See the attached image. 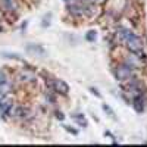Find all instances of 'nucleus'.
Segmentation results:
<instances>
[{"label":"nucleus","mask_w":147,"mask_h":147,"mask_svg":"<svg viewBox=\"0 0 147 147\" xmlns=\"http://www.w3.org/2000/svg\"><path fill=\"white\" fill-rule=\"evenodd\" d=\"M25 50L31 55V56H37V57H44L47 55L46 49L41 44H34V43H28L25 46Z\"/></svg>","instance_id":"20e7f679"},{"label":"nucleus","mask_w":147,"mask_h":147,"mask_svg":"<svg viewBox=\"0 0 147 147\" xmlns=\"http://www.w3.org/2000/svg\"><path fill=\"white\" fill-rule=\"evenodd\" d=\"M132 34H134V32L129 31V30H127V28H119V30L116 31V35L119 37V40H121V41H124V43L129 38Z\"/></svg>","instance_id":"9d476101"},{"label":"nucleus","mask_w":147,"mask_h":147,"mask_svg":"<svg viewBox=\"0 0 147 147\" xmlns=\"http://www.w3.org/2000/svg\"><path fill=\"white\" fill-rule=\"evenodd\" d=\"M18 80L22 82H35V75L31 71H22V72H19Z\"/></svg>","instance_id":"6e6552de"},{"label":"nucleus","mask_w":147,"mask_h":147,"mask_svg":"<svg viewBox=\"0 0 147 147\" xmlns=\"http://www.w3.org/2000/svg\"><path fill=\"white\" fill-rule=\"evenodd\" d=\"M93 3H96V5H102V3H105L106 0H91Z\"/></svg>","instance_id":"aec40b11"},{"label":"nucleus","mask_w":147,"mask_h":147,"mask_svg":"<svg viewBox=\"0 0 147 147\" xmlns=\"http://www.w3.org/2000/svg\"><path fill=\"white\" fill-rule=\"evenodd\" d=\"M0 5H2L3 9L7 10V12H16L18 10L16 0H0Z\"/></svg>","instance_id":"1a4fd4ad"},{"label":"nucleus","mask_w":147,"mask_h":147,"mask_svg":"<svg viewBox=\"0 0 147 147\" xmlns=\"http://www.w3.org/2000/svg\"><path fill=\"white\" fill-rule=\"evenodd\" d=\"M50 19H52V13H47V15L43 18L41 27H43V28H46V27H49V25H50Z\"/></svg>","instance_id":"dca6fc26"},{"label":"nucleus","mask_w":147,"mask_h":147,"mask_svg":"<svg viewBox=\"0 0 147 147\" xmlns=\"http://www.w3.org/2000/svg\"><path fill=\"white\" fill-rule=\"evenodd\" d=\"M3 57H7V59H15V60H22V57L18 55V53H9V52H5L2 53Z\"/></svg>","instance_id":"ddd939ff"},{"label":"nucleus","mask_w":147,"mask_h":147,"mask_svg":"<svg viewBox=\"0 0 147 147\" xmlns=\"http://www.w3.org/2000/svg\"><path fill=\"white\" fill-rule=\"evenodd\" d=\"M5 100V94H2V93H0V105H2V102Z\"/></svg>","instance_id":"412c9836"},{"label":"nucleus","mask_w":147,"mask_h":147,"mask_svg":"<svg viewBox=\"0 0 147 147\" xmlns=\"http://www.w3.org/2000/svg\"><path fill=\"white\" fill-rule=\"evenodd\" d=\"M27 113H28V110L25 109V107H18L16 109V112H15V115L18 116V118H24V116H27Z\"/></svg>","instance_id":"4468645a"},{"label":"nucleus","mask_w":147,"mask_h":147,"mask_svg":"<svg viewBox=\"0 0 147 147\" xmlns=\"http://www.w3.org/2000/svg\"><path fill=\"white\" fill-rule=\"evenodd\" d=\"M53 88H55L56 93L62 94V96H66L69 93V85L63 80H55L53 81Z\"/></svg>","instance_id":"423d86ee"},{"label":"nucleus","mask_w":147,"mask_h":147,"mask_svg":"<svg viewBox=\"0 0 147 147\" xmlns=\"http://www.w3.org/2000/svg\"><path fill=\"white\" fill-rule=\"evenodd\" d=\"M115 77L121 82H125L131 78H136V75H134V68L128 63H122L115 69Z\"/></svg>","instance_id":"f03ea898"},{"label":"nucleus","mask_w":147,"mask_h":147,"mask_svg":"<svg viewBox=\"0 0 147 147\" xmlns=\"http://www.w3.org/2000/svg\"><path fill=\"white\" fill-rule=\"evenodd\" d=\"M102 109H103L105 112H106V115H107L109 118H112V119H116V115H115V110H113L112 107H110L109 105L103 103V105H102Z\"/></svg>","instance_id":"f8f14e48"},{"label":"nucleus","mask_w":147,"mask_h":147,"mask_svg":"<svg viewBox=\"0 0 147 147\" xmlns=\"http://www.w3.org/2000/svg\"><path fill=\"white\" fill-rule=\"evenodd\" d=\"M71 116H72V119L75 121L80 127H82V128L88 127V122H87V119L84 118V115H81V113H74V115H71Z\"/></svg>","instance_id":"9b49d317"},{"label":"nucleus","mask_w":147,"mask_h":147,"mask_svg":"<svg viewBox=\"0 0 147 147\" xmlns=\"http://www.w3.org/2000/svg\"><path fill=\"white\" fill-rule=\"evenodd\" d=\"M90 93H91V94H94L96 97H99V99H102V94H100L99 91H97L96 88H93V87H91V88H90Z\"/></svg>","instance_id":"a211bd4d"},{"label":"nucleus","mask_w":147,"mask_h":147,"mask_svg":"<svg viewBox=\"0 0 147 147\" xmlns=\"http://www.w3.org/2000/svg\"><path fill=\"white\" fill-rule=\"evenodd\" d=\"M97 38V34H96V31H88L87 32V35H85V40H87V41H90V43H93L94 40Z\"/></svg>","instance_id":"2eb2a0df"},{"label":"nucleus","mask_w":147,"mask_h":147,"mask_svg":"<svg viewBox=\"0 0 147 147\" xmlns=\"http://www.w3.org/2000/svg\"><path fill=\"white\" fill-rule=\"evenodd\" d=\"M132 107L134 110H136L137 113H143L144 112V97L143 94H136V96H132Z\"/></svg>","instance_id":"39448f33"},{"label":"nucleus","mask_w":147,"mask_h":147,"mask_svg":"<svg viewBox=\"0 0 147 147\" xmlns=\"http://www.w3.org/2000/svg\"><path fill=\"white\" fill-rule=\"evenodd\" d=\"M56 118H57L59 121H63V119H65V115H63L62 112H56Z\"/></svg>","instance_id":"6ab92c4d"},{"label":"nucleus","mask_w":147,"mask_h":147,"mask_svg":"<svg viewBox=\"0 0 147 147\" xmlns=\"http://www.w3.org/2000/svg\"><path fill=\"white\" fill-rule=\"evenodd\" d=\"M63 128H65L68 132L74 134V136H77V134H78V131H77V129H74V128H71V127H68V125H63Z\"/></svg>","instance_id":"f3484780"},{"label":"nucleus","mask_w":147,"mask_h":147,"mask_svg":"<svg viewBox=\"0 0 147 147\" xmlns=\"http://www.w3.org/2000/svg\"><path fill=\"white\" fill-rule=\"evenodd\" d=\"M12 102H9V100H3L2 102V105H0V113H2V118H7L10 113H12Z\"/></svg>","instance_id":"0eeeda50"},{"label":"nucleus","mask_w":147,"mask_h":147,"mask_svg":"<svg viewBox=\"0 0 147 147\" xmlns=\"http://www.w3.org/2000/svg\"><path fill=\"white\" fill-rule=\"evenodd\" d=\"M68 12L74 16H85V18H91L96 13V7L90 5H84L80 2H71L68 5Z\"/></svg>","instance_id":"f257e3e1"},{"label":"nucleus","mask_w":147,"mask_h":147,"mask_svg":"<svg viewBox=\"0 0 147 147\" xmlns=\"http://www.w3.org/2000/svg\"><path fill=\"white\" fill-rule=\"evenodd\" d=\"M125 46H127V49L131 52V53H134V55H140V53H143V49H144V43H143V40L140 38L138 35H136V34H132L129 38L125 41Z\"/></svg>","instance_id":"7ed1b4c3"}]
</instances>
